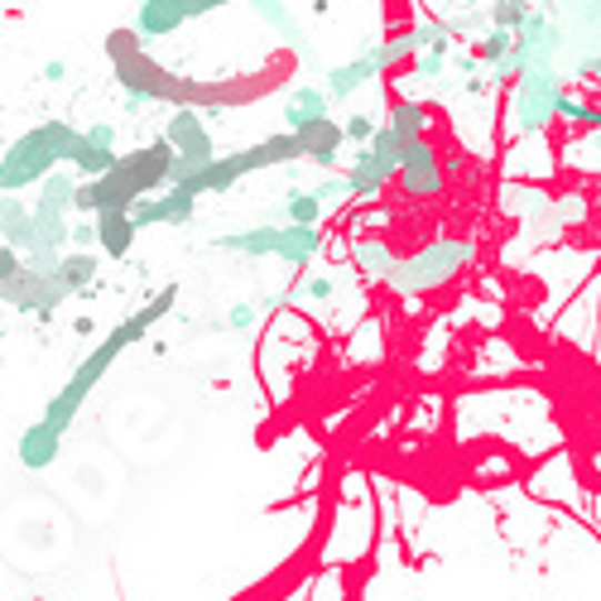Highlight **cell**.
Instances as JSON below:
<instances>
[{
  "label": "cell",
  "mask_w": 601,
  "mask_h": 601,
  "mask_svg": "<svg viewBox=\"0 0 601 601\" xmlns=\"http://www.w3.org/2000/svg\"><path fill=\"white\" fill-rule=\"evenodd\" d=\"M92 222H97V251L107 260H126L130 251H136L140 227H136V217L130 212H97Z\"/></svg>",
  "instance_id": "obj_16"
},
{
  "label": "cell",
  "mask_w": 601,
  "mask_h": 601,
  "mask_svg": "<svg viewBox=\"0 0 601 601\" xmlns=\"http://www.w3.org/2000/svg\"><path fill=\"white\" fill-rule=\"evenodd\" d=\"M97 274H101V256L97 251H68L58 256V270H53V280H58V289L72 299V294H82V289H92L97 284Z\"/></svg>",
  "instance_id": "obj_20"
},
{
  "label": "cell",
  "mask_w": 601,
  "mask_h": 601,
  "mask_svg": "<svg viewBox=\"0 0 601 601\" xmlns=\"http://www.w3.org/2000/svg\"><path fill=\"white\" fill-rule=\"evenodd\" d=\"M303 159V144L294 130H280V136H266L256 140L251 150H231V154H217L208 169L183 179L179 188H188L193 198H208V193H231L246 173H260V169H280V164H299Z\"/></svg>",
  "instance_id": "obj_5"
},
{
  "label": "cell",
  "mask_w": 601,
  "mask_h": 601,
  "mask_svg": "<svg viewBox=\"0 0 601 601\" xmlns=\"http://www.w3.org/2000/svg\"><path fill=\"white\" fill-rule=\"evenodd\" d=\"M193 20L183 0H140L136 10V34L140 39H164V34H179V29Z\"/></svg>",
  "instance_id": "obj_15"
},
{
  "label": "cell",
  "mask_w": 601,
  "mask_h": 601,
  "mask_svg": "<svg viewBox=\"0 0 601 601\" xmlns=\"http://www.w3.org/2000/svg\"><path fill=\"white\" fill-rule=\"evenodd\" d=\"M82 130L68 121H39L29 126L20 140L0 154V198H14L20 188L43 183L49 173H58V164H72L78 154Z\"/></svg>",
  "instance_id": "obj_3"
},
{
  "label": "cell",
  "mask_w": 601,
  "mask_h": 601,
  "mask_svg": "<svg viewBox=\"0 0 601 601\" xmlns=\"http://www.w3.org/2000/svg\"><path fill=\"white\" fill-rule=\"evenodd\" d=\"M63 438H68V433H58V429H49L43 419H34V423H29V429L20 433V443H14V458H20L24 472H49V467L63 458Z\"/></svg>",
  "instance_id": "obj_14"
},
{
  "label": "cell",
  "mask_w": 601,
  "mask_h": 601,
  "mask_svg": "<svg viewBox=\"0 0 601 601\" xmlns=\"http://www.w3.org/2000/svg\"><path fill=\"white\" fill-rule=\"evenodd\" d=\"M0 299H6L14 313H34V318H53L58 308H63V289H58L53 274H39V270H29L20 266V274H10L6 284H0Z\"/></svg>",
  "instance_id": "obj_11"
},
{
  "label": "cell",
  "mask_w": 601,
  "mask_h": 601,
  "mask_svg": "<svg viewBox=\"0 0 601 601\" xmlns=\"http://www.w3.org/2000/svg\"><path fill=\"white\" fill-rule=\"evenodd\" d=\"M404 198H438L448 188V173H443V150H433V140H404V154H400V173H394Z\"/></svg>",
  "instance_id": "obj_10"
},
{
  "label": "cell",
  "mask_w": 601,
  "mask_h": 601,
  "mask_svg": "<svg viewBox=\"0 0 601 601\" xmlns=\"http://www.w3.org/2000/svg\"><path fill=\"white\" fill-rule=\"evenodd\" d=\"M313 193H318L322 208H337L342 198H351V193H347V179H322V183L313 188Z\"/></svg>",
  "instance_id": "obj_33"
},
{
  "label": "cell",
  "mask_w": 601,
  "mask_h": 601,
  "mask_svg": "<svg viewBox=\"0 0 601 601\" xmlns=\"http://www.w3.org/2000/svg\"><path fill=\"white\" fill-rule=\"evenodd\" d=\"M337 294V280L332 274H313L303 289H299V299H308V303H322V299H332Z\"/></svg>",
  "instance_id": "obj_32"
},
{
  "label": "cell",
  "mask_w": 601,
  "mask_h": 601,
  "mask_svg": "<svg viewBox=\"0 0 601 601\" xmlns=\"http://www.w3.org/2000/svg\"><path fill=\"white\" fill-rule=\"evenodd\" d=\"M179 179V154L169 150V140L159 136L150 144L130 154H116V164L101 179H82L78 183V212L97 217V212H130L136 202L164 193Z\"/></svg>",
  "instance_id": "obj_2"
},
{
  "label": "cell",
  "mask_w": 601,
  "mask_h": 601,
  "mask_svg": "<svg viewBox=\"0 0 601 601\" xmlns=\"http://www.w3.org/2000/svg\"><path fill=\"white\" fill-rule=\"evenodd\" d=\"M299 144H303V159H313L318 169H337L342 164V150H347V136H342V126L328 116V121L299 130Z\"/></svg>",
  "instance_id": "obj_18"
},
{
  "label": "cell",
  "mask_w": 601,
  "mask_h": 601,
  "mask_svg": "<svg viewBox=\"0 0 601 601\" xmlns=\"http://www.w3.org/2000/svg\"><path fill=\"white\" fill-rule=\"evenodd\" d=\"M72 332H78V337H92V332H97V322L82 313V318H72Z\"/></svg>",
  "instance_id": "obj_37"
},
{
  "label": "cell",
  "mask_w": 601,
  "mask_h": 601,
  "mask_svg": "<svg viewBox=\"0 0 601 601\" xmlns=\"http://www.w3.org/2000/svg\"><path fill=\"white\" fill-rule=\"evenodd\" d=\"M68 78V63L63 58H49V63H43V82H63Z\"/></svg>",
  "instance_id": "obj_36"
},
{
  "label": "cell",
  "mask_w": 601,
  "mask_h": 601,
  "mask_svg": "<svg viewBox=\"0 0 601 601\" xmlns=\"http://www.w3.org/2000/svg\"><path fill=\"white\" fill-rule=\"evenodd\" d=\"M429 121H433V111L423 107V101H414V97H394L390 101V121L385 126L400 140H423V136H429Z\"/></svg>",
  "instance_id": "obj_24"
},
{
  "label": "cell",
  "mask_w": 601,
  "mask_h": 601,
  "mask_svg": "<svg viewBox=\"0 0 601 601\" xmlns=\"http://www.w3.org/2000/svg\"><path fill=\"white\" fill-rule=\"evenodd\" d=\"M443 63H448V43H433V49H423L419 58H414V78H438V72H443Z\"/></svg>",
  "instance_id": "obj_30"
},
{
  "label": "cell",
  "mask_w": 601,
  "mask_h": 601,
  "mask_svg": "<svg viewBox=\"0 0 601 601\" xmlns=\"http://www.w3.org/2000/svg\"><path fill=\"white\" fill-rule=\"evenodd\" d=\"M68 246H72V251H97V222H92V217H82V222H72V231H68Z\"/></svg>",
  "instance_id": "obj_31"
},
{
  "label": "cell",
  "mask_w": 601,
  "mask_h": 601,
  "mask_svg": "<svg viewBox=\"0 0 601 601\" xmlns=\"http://www.w3.org/2000/svg\"><path fill=\"white\" fill-rule=\"evenodd\" d=\"M256 322H260V308H256V303H237V308L227 313V328H237V332L256 328Z\"/></svg>",
  "instance_id": "obj_34"
},
{
  "label": "cell",
  "mask_w": 601,
  "mask_h": 601,
  "mask_svg": "<svg viewBox=\"0 0 601 601\" xmlns=\"http://www.w3.org/2000/svg\"><path fill=\"white\" fill-rule=\"evenodd\" d=\"M472 256H477V246L467 237H438V241L423 246V251H414L409 260L394 266L390 289L394 294H423V289H438V284L458 280V274L472 266Z\"/></svg>",
  "instance_id": "obj_6"
},
{
  "label": "cell",
  "mask_w": 601,
  "mask_h": 601,
  "mask_svg": "<svg viewBox=\"0 0 601 601\" xmlns=\"http://www.w3.org/2000/svg\"><path fill=\"white\" fill-rule=\"evenodd\" d=\"M322 212H328V208L318 202L313 188H289V193H284V217H289L294 227H318Z\"/></svg>",
  "instance_id": "obj_26"
},
{
  "label": "cell",
  "mask_w": 601,
  "mask_h": 601,
  "mask_svg": "<svg viewBox=\"0 0 601 601\" xmlns=\"http://www.w3.org/2000/svg\"><path fill=\"white\" fill-rule=\"evenodd\" d=\"M20 266H24V256L14 251V246H6V241H0V284H6L10 274H20Z\"/></svg>",
  "instance_id": "obj_35"
},
{
  "label": "cell",
  "mask_w": 601,
  "mask_h": 601,
  "mask_svg": "<svg viewBox=\"0 0 601 601\" xmlns=\"http://www.w3.org/2000/svg\"><path fill=\"white\" fill-rule=\"evenodd\" d=\"M111 164H116V126H111V121L87 126L82 140H78V154H72L68 169H78L82 179H101V173H107Z\"/></svg>",
  "instance_id": "obj_13"
},
{
  "label": "cell",
  "mask_w": 601,
  "mask_h": 601,
  "mask_svg": "<svg viewBox=\"0 0 601 601\" xmlns=\"http://www.w3.org/2000/svg\"><path fill=\"white\" fill-rule=\"evenodd\" d=\"M164 140H169V150L179 154V179H173V183L193 179V173H202L217 159L212 130H208V121H202L193 107H173V116L164 121Z\"/></svg>",
  "instance_id": "obj_8"
},
{
  "label": "cell",
  "mask_w": 601,
  "mask_h": 601,
  "mask_svg": "<svg viewBox=\"0 0 601 601\" xmlns=\"http://www.w3.org/2000/svg\"><path fill=\"white\" fill-rule=\"evenodd\" d=\"M107 58H111L116 78H121V87H126V111H140V107H150V101H173V107H179L183 97H202L193 82L173 78V72H164L150 53L140 49L136 29H116V34L107 39Z\"/></svg>",
  "instance_id": "obj_4"
},
{
  "label": "cell",
  "mask_w": 601,
  "mask_h": 601,
  "mask_svg": "<svg viewBox=\"0 0 601 601\" xmlns=\"http://www.w3.org/2000/svg\"><path fill=\"white\" fill-rule=\"evenodd\" d=\"M351 266H357L365 280H390L394 266H400V256H394L380 237H357V246H351Z\"/></svg>",
  "instance_id": "obj_22"
},
{
  "label": "cell",
  "mask_w": 601,
  "mask_h": 601,
  "mask_svg": "<svg viewBox=\"0 0 601 601\" xmlns=\"http://www.w3.org/2000/svg\"><path fill=\"white\" fill-rule=\"evenodd\" d=\"M400 154H404V140L394 136L390 126L375 130L371 144H361L357 159H351V173H347V193L357 202H371L380 198L385 188L394 183V173H400Z\"/></svg>",
  "instance_id": "obj_7"
},
{
  "label": "cell",
  "mask_w": 601,
  "mask_h": 601,
  "mask_svg": "<svg viewBox=\"0 0 601 601\" xmlns=\"http://www.w3.org/2000/svg\"><path fill=\"white\" fill-rule=\"evenodd\" d=\"M375 130H380V121H375L371 111H351L347 121H342V136H347V144H357V150L375 140Z\"/></svg>",
  "instance_id": "obj_28"
},
{
  "label": "cell",
  "mask_w": 601,
  "mask_h": 601,
  "mask_svg": "<svg viewBox=\"0 0 601 601\" xmlns=\"http://www.w3.org/2000/svg\"><path fill=\"white\" fill-rule=\"evenodd\" d=\"M0 241L14 246L20 256H34V251H39L34 208H24L20 198H0Z\"/></svg>",
  "instance_id": "obj_17"
},
{
  "label": "cell",
  "mask_w": 601,
  "mask_h": 601,
  "mask_svg": "<svg viewBox=\"0 0 601 601\" xmlns=\"http://www.w3.org/2000/svg\"><path fill=\"white\" fill-rule=\"evenodd\" d=\"M553 121L582 126V130H601V101H588L578 92H559V101H553Z\"/></svg>",
  "instance_id": "obj_25"
},
{
  "label": "cell",
  "mask_w": 601,
  "mask_h": 601,
  "mask_svg": "<svg viewBox=\"0 0 601 601\" xmlns=\"http://www.w3.org/2000/svg\"><path fill=\"white\" fill-rule=\"evenodd\" d=\"M173 303H179V284H164L159 289V294L150 299L140 308V313H130V318H121L116 322V328L101 337V342L87 351V357L72 365V375L63 380V385H58L53 394H49V404H43V423H49V429H58V433H68L72 423H78V414H82V404L92 400V390L101 385V380L111 375V365L126 357L130 347L136 342H144V337H150V328L154 322H164L169 313H173Z\"/></svg>",
  "instance_id": "obj_1"
},
{
  "label": "cell",
  "mask_w": 601,
  "mask_h": 601,
  "mask_svg": "<svg viewBox=\"0 0 601 601\" xmlns=\"http://www.w3.org/2000/svg\"><path fill=\"white\" fill-rule=\"evenodd\" d=\"M481 63H491V68H505L510 63V53H515V29H495L491 24V34L481 39Z\"/></svg>",
  "instance_id": "obj_27"
},
{
  "label": "cell",
  "mask_w": 601,
  "mask_h": 601,
  "mask_svg": "<svg viewBox=\"0 0 601 601\" xmlns=\"http://www.w3.org/2000/svg\"><path fill=\"white\" fill-rule=\"evenodd\" d=\"M274 246H280V227H241V231H227V237H217V251H237V256H274Z\"/></svg>",
  "instance_id": "obj_23"
},
{
  "label": "cell",
  "mask_w": 601,
  "mask_h": 601,
  "mask_svg": "<svg viewBox=\"0 0 601 601\" xmlns=\"http://www.w3.org/2000/svg\"><path fill=\"white\" fill-rule=\"evenodd\" d=\"M491 20H495V29H510V24H530V6L524 0H495V10H491Z\"/></svg>",
  "instance_id": "obj_29"
},
{
  "label": "cell",
  "mask_w": 601,
  "mask_h": 601,
  "mask_svg": "<svg viewBox=\"0 0 601 601\" xmlns=\"http://www.w3.org/2000/svg\"><path fill=\"white\" fill-rule=\"evenodd\" d=\"M559 92H563V82H559V72H553V68H530V72H520L515 101H510L520 136H539V130L553 121V101H559Z\"/></svg>",
  "instance_id": "obj_9"
},
{
  "label": "cell",
  "mask_w": 601,
  "mask_h": 601,
  "mask_svg": "<svg viewBox=\"0 0 601 601\" xmlns=\"http://www.w3.org/2000/svg\"><path fill=\"white\" fill-rule=\"evenodd\" d=\"M328 111H332V97L322 92V87H294L284 101V130H308V126H318V121H328Z\"/></svg>",
  "instance_id": "obj_19"
},
{
  "label": "cell",
  "mask_w": 601,
  "mask_h": 601,
  "mask_svg": "<svg viewBox=\"0 0 601 601\" xmlns=\"http://www.w3.org/2000/svg\"><path fill=\"white\" fill-rule=\"evenodd\" d=\"M193 212H198V198L188 193V188H179V183L130 208V217H136L140 231H150V227H188V222H193Z\"/></svg>",
  "instance_id": "obj_12"
},
{
  "label": "cell",
  "mask_w": 601,
  "mask_h": 601,
  "mask_svg": "<svg viewBox=\"0 0 601 601\" xmlns=\"http://www.w3.org/2000/svg\"><path fill=\"white\" fill-rule=\"evenodd\" d=\"M322 251V227H280V246H274V260H284L289 270L313 266V256Z\"/></svg>",
  "instance_id": "obj_21"
}]
</instances>
